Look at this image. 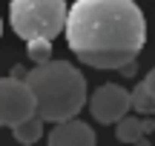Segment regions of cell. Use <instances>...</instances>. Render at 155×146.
<instances>
[{
  "mask_svg": "<svg viewBox=\"0 0 155 146\" xmlns=\"http://www.w3.org/2000/svg\"><path fill=\"white\" fill-rule=\"evenodd\" d=\"M63 29L72 55L92 69H121L147 40V20L135 0H75Z\"/></svg>",
  "mask_w": 155,
  "mask_h": 146,
  "instance_id": "6da1fadb",
  "label": "cell"
},
{
  "mask_svg": "<svg viewBox=\"0 0 155 146\" xmlns=\"http://www.w3.org/2000/svg\"><path fill=\"white\" fill-rule=\"evenodd\" d=\"M26 86L35 95V112L46 120V123H58V120L78 118L83 106H86V80L72 63L66 60H43L26 72Z\"/></svg>",
  "mask_w": 155,
  "mask_h": 146,
  "instance_id": "7a4b0ae2",
  "label": "cell"
},
{
  "mask_svg": "<svg viewBox=\"0 0 155 146\" xmlns=\"http://www.w3.org/2000/svg\"><path fill=\"white\" fill-rule=\"evenodd\" d=\"M9 23L23 40H52L66 26V0H12Z\"/></svg>",
  "mask_w": 155,
  "mask_h": 146,
  "instance_id": "3957f363",
  "label": "cell"
},
{
  "mask_svg": "<svg viewBox=\"0 0 155 146\" xmlns=\"http://www.w3.org/2000/svg\"><path fill=\"white\" fill-rule=\"evenodd\" d=\"M35 115V95L23 78H0V126H15Z\"/></svg>",
  "mask_w": 155,
  "mask_h": 146,
  "instance_id": "277c9868",
  "label": "cell"
},
{
  "mask_svg": "<svg viewBox=\"0 0 155 146\" xmlns=\"http://www.w3.org/2000/svg\"><path fill=\"white\" fill-rule=\"evenodd\" d=\"M89 112H92V118L98 123H106V126L118 123L129 112V92L124 86H115V83L101 86L89 97Z\"/></svg>",
  "mask_w": 155,
  "mask_h": 146,
  "instance_id": "5b68a950",
  "label": "cell"
},
{
  "mask_svg": "<svg viewBox=\"0 0 155 146\" xmlns=\"http://www.w3.org/2000/svg\"><path fill=\"white\" fill-rule=\"evenodd\" d=\"M49 146H98V143H95V132L89 123L69 118L55 123V129L49 132Z\"/></svg>",
  "mask_w": 155,
  "mask_h": 146,
  "instance_id": "8992f818",
  "label": "cell"
},
{
  "mask_svg": "<svg viewBox=\"0 0 155 146\" xmlns=\"http://www.w3.org/2000/svg\"><path fill=\"white\" fill-rule=\"evenodd\" d=\"M12 132H15V141L20 143V146H32V143H38L40 138H43V118L35 112V115H29L26 120L15 123Z\"/></svg>",
  "mask_w": 155,
  "mask_h": 146,
  "instance_id": "52a82bcc",
  "label": "cell"
},
{
  "mask_svg": "<svg viewBox=\"0 0 155 146\" xmlns=\"http://www.w3.org/2000/svg\"><path fill=\"white\" fill-rule=\"evenodd\" d=\"M118 141L121 143H135L141 135H144V126H141V118H135V115H124L121 120H118Z\"/></svg>",
  "mask_w": 155,
  "mask_h": 146,
  "instance_id": "ba28073f",
  "label": "cell"
},
{
  "mask_svg": "<svg viewBox=\"0 0 155 146\" xmlns=\"http://www.w3.org/2000/svg\"><path fill=\"white\" fill-rule=\"evenodd\" d=\"M129 109H135L138 115H155V97L147 92L144 83H138L129 92Z\"/></svg>",
  "mask_w": 155,
  "mask_h": 146,
  "instance_id": "9c48e42d",
  "label": "cell"
},
{
  "mask_svg": "<svg viewBox=\"0 0 155 146\" xmlns=\"http://www.w3.org/2000/svg\"><path fill=\"white\" fill-rule=\"evenodd\" d=\"M29 60L32 63H43V60H49L52 57V40H46V37H35V40H29Z\"/></svg>",
  "mask_w": 155,
  "mask_h": 146,
  "instance_id": "30bf717a",
  "label": "cell"
},
{
  "mask_svg": "<svg viewBox=\"0 0 155 146\" xmlns=\"http://www.w3.org/2000/svg\"><path fill=\"white\" fill-rule=\"evenodd\" d=\"M144 86H147V92L155 97V69H150V75L144 78Z\"/></svg>",
  "mask_w": 155,
  "mask_h": 146,
  "instance_id": "8fae6325",
  "label": "cell"
},
{
  "mask_svg": "<svg viewBox=\"0 0 155 146\" xmlns=\"http://www.w3.org/2000/svg\"><path fill=\"white\" fill-rule=\"evenodd\" d=\"M141 126H144V135H150V132L155 129V123H152V120H141Z\"/></svg>",
  "mask_w": 155,
  "mask_h": 146,
  "instance_id": "7c38bea8",
  "label": "cell"
},
{
  "mask_svg": "<svg viewBox=\"0 0 155 146\" xmlns=\"http://www.w3.org/2000/svg\"><path fill=\"white\" fill-rule=\"evenodd\" d=\"M0 34H3V23H0Z\"/></svg>",
  "mask_w": 155,
  "mask_h": 146,
  "instance_id": "4fadbf2b",
  "label": "cell"
}]
</instances>
